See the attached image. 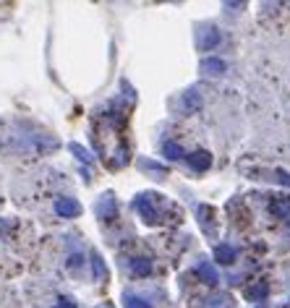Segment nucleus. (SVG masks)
Instances as JSON below:
<instances>
[{
    "label": "nucleus",
    "mask_w": 290,
    "mask_h": 308,
    "mask_svg": "<svg viewBox=\"0 0 290 308\" xmlns=\"http://www.w3.org/2000/svg\"><path fill=\"white\" fill-rule=\"evenodd\" d=\"M55 212L60 214V217H76L81 212V207H78L74 199H60V201L55 204Z\"/></svg>",
    "instance_id": "1"
},
{
    "label": "nucleus",
    "mask_w": 290,
    "mask_h": 308,
    "mask_svg": "<svg viewBox=\"0 0 290 308\" xmlns=\"http://www.w3.org/2000/svg\"><path fill=\"white\" fill-rule=\"evenodd\" d=\"M126 303H128V308H146V303H142L138 298H128Z\"/></svg>",
    "instance_id": "2"
},
{
    "label": "nucleus",
    "mask_w": 290,
    "mask_h": 308,
    "mask_svg": "<svg viewBox=\"0 0 290 308\" xmlns=\"http://www.w3.org/2000/svg\"><path fill=\"white\" fill-rule=\"evenodd\" d=\"M81 261H84L81 256H71V259H68V267H71V269H76V267H81Z\"/></svg>",
    "instance_id": "3"
},
{
    "label": "nucleus",
    "mask_w": 290,
    "mask_h": 308,
    "mask_svg": "<svg viewBox=\"0 0 290 308\" xmlns=\"http://www.w3.org/2000/svg\"><path fill=\"white\" fill-rule=\"evenodd\" d=\"M194 165H196V167H204V165H206V157H204V154H196Z\"/></svg>",
    "instance_id": "4"
},
{
    "label": "nucleus",
    "mask_w": 290,
    "mask_h": 308,
    "mask_svg": "<svg viewBox=\"0 0 290 308\" xmlns=\"http://www.w3.org/2000/svg\"><path fill=\"white\" fill-rule=\"evenodd\" d=\"M134 269H136V272H146V269H149V264H144V261H142V259H138V261H136V264H134Z\"/></svg>",
    "instance_id": "5"
},
{
    "label": "nucleus",
    "mask_w": 290,
    "mask_h": 308,
    "mask_svg": "<svg viewBox=\"0 0 290 308\" xmlns=\"http://www.w3.org/2000/svg\"><path fill=\"white\" fill-rule=\"evenodd\" d=\"M58 308H76V306H74V301H68V298H63L60 303H58Z\"/></svg>",
    "instance_id": "6"
}]
</instances>
